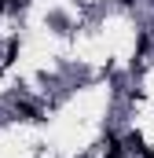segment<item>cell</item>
I'll list each match as a JSON object with an SVG mask.
<instances>
[{"label":"cell","mask_w":154,"mask_h":158,"mask_svg":"<svg viewBox=\"0 0 154 158\" xmlns=\"http://www.w3.org/2000/svg\"><path fill=\"white\" fill-rule=\"evenodd\" d=\"M15 114H18L22 121H40V107H37V103H26V99H18V103H15Z\"/></svg>","instance_id":"1"},{"label":"cell","mask_w":154,"mask_h":158,"mask_svg":"<svg viewBox=\"0 0 154 158\" xmlns=\"http://www.w3.org/2000/svg\"><path fill=\"white\" fill-rule=\"evenodd\" d=\"M7 7H11V0H0V15H4V11H7Z\"/></svg>","instance_id":"2"},{"label":"cell","mask_w":154,"mask_h":158,"mask_svg":"<svg viewBox=\"0 0 154 158\" xmlns=\"http://www.w3.org/2000/svg\"><path fill=\"white\" fill-rule=\"evenodd\" d=\"M18 4H26V0H11V7H18Z\"/></svg>","instance_id":"4"},{"label":"cell","mask_w":154,"mask_h":158,"mask_svg":"<svg viewBox=\"0 0 154 158\" xmlns=\"http://www.w3.org/2000/svg\"><path fill=\"white\" fill-rule=\"evenodd\" d=\"M114 4H121V7H128V4H132V0H114Z\"/></svg>","instance_id":"3"}]
</instances>
